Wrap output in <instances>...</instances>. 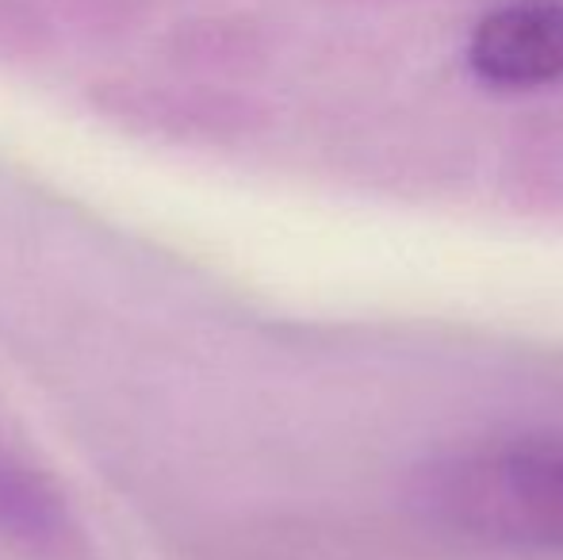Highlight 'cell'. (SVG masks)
I'll return each instance as SVG.
<instances>
[{
    "label": "cell",
    "mask_w": 563,
    "mask_h": 560,
    "mask_svg": "<svg viewBox=\"0 0 563 560\" xmlns=\"http://www.w3.org/2000/svg\"><path fill=\"white\" fill-rule=\"evenodd\" d=\"M426 499L472 538L563 549V446L460 453L430 469Z\"/></svg>",
    "instance_id": "6da1fadb"
},
{
    "label": "cell",
    "mask_w": 563,
    "mask_h": 560,
    "mask_svg": "<svg viewBox=\"0 0 563 560\" xmlns=\"http://www.w3.org/2000/svg\"><path fill=\"white\" fill-rule=\"evenodd\" d=\"M472 66L483 81L503 89H537L563 77V4L518 0L475 28Z\"/></svg>",
    "instance_id": "7a4b0ae2"
}]
</instances>
